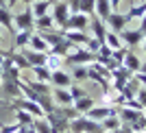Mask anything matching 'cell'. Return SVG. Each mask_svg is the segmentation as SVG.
Returning a JSON list of instances; mask_svg holds the SVG:
<instances>
[{"instance_id": "1", "label": "cell", "mask_w": 146, "mask_h": 133, "mask_svg": "<svg viewBox=\"0 0 146 133\" xmlns=\"http://www.w3.org/2000/svg\"><path fill=\"white\" fill-rule=\"evenodd\" d=\"M87 79L96 81L105 92H109L111 70H109V68H105L103 63H98V61H92V63H87Z\"/></svg>"}, {"instance_id": "2", "label": "cell", "mask_w": 146, "mask_h": 133, "mask_svg": "<svg viewBox=\"0 0 146 133\" xmlns=\"http://www.w3.org/2000/svg\"><path fill=\"white\" fill-rule=\"evenodd\" d=\"M68 131L72 133H105L103 131V124L96 120H90L87 116H76L74 120H70V129Z\"/></svg>"}, {"instance_id": "3", "label": "cell", "mask_w": 146, "mask_h": 133, "mask_svg": "<svg viewBox=\"0 0 146 133\" xmlns=\"http://www.w3.org/2000/svg\"><path fill=\"white\" fill-rule=\"evenodd\" d=\"M63 59H66L68 63H72V66H87V63H92V61H96V55L90 53L85 46H74Z\"/></svg>"}, {"instance_id": "4", "label": "cell", "mask_w": 146, "mask_h": 133, "mask_svg": "<svg viewBox=\"0 0 146 133\" xmlns=\"http://www.w3.org/2000/svg\"><path fill=\"white\" fill-rule=\"evenodd\" d=\"M87 26H90V15L76 11V13H70V18L66 20V24L59 31H85Z\"/></svg>"}, {"instance_id": "5", "label": "cell", "mask_w": 146, "mask_h": 133, "mask_svg": "<svg viewBox=\"0 0 146 133\" xmlns=\"http://www.w3.org/2000/svg\"><path fill=\"white\" fill-rule=\"evenodd\" d=\"M44 118L48 120L50 131H52V133H66L68 129H70V120H68V118H63V116L59 114V107H57L55 111H48Z\"/></svg>"}, {"instance_id": "6", "label": "cell", "mask_w": 146, "mask_h": 133, "mask_svg": "<svg viewBox=\"0 0 146 133\" xmlns=\"http://www.w3.org/2000/svg\"><path fill=\"white\" fill-rule=\"evenodd\" d=\"M13 26H15V31L35 29V15H33V11H31V7H26V11L13 15Z\"/></svg>"}, {"instance_id": "7", "label": "cell", "mask_w": 146, "mask_h": 133, "mask_svg": "<svg viewBox=\"0 0 146 133\" xmlns=\"http://www.w3.org/2000/svg\"><path fill=\"white\" fill-rule=\"evenodd\" d=\"M70 7H68V2H52V20H55V24H57V29H61V26L66 24V20L70 18Z\"/></svg>"}, {"instance_id": "8", "label": "cell", "mask_w": 146, "mask_h": 133, "mask_svg": "<svg viewBox=\"0 0 146 133\" xmlns=\"http://www.w3.org/2000/svg\"><path fill=\"white\" fill-rule=\"evenodd\" d=\"M120 35V39L124 42V46H137V44H142V39H144V31H140V29H124V31H120L118 33Z\"/></svg>"}, {"instance_id": "9", "label": "cell", "mask_w": 146, "mask_h": 133, "mask_svg": "<svg viewBox=\"0 0 146 133\" xmlns=\"http://www.w3.org/2000/svg\"><path fill=\"white\" fill-rule=\"evenodd\" d=\"M127 15L124 13H118V11H111L109 13V18L105 20V24L109 26V31H113V33H120V31L127 29Z\"/></svg>"}, {"instance_id": "10", "label": "cell", "mask_w": 146, "mask_h": 133, "mask_svg": "<svg viewBox=\"0 0 146 133\" xmlns=\"http://www.w3.org/2000/svg\"><path fill=\"white\" fill-rule=\"evenodd\" d=\"M111 114H118V107H113V105H105V107H92L87 114H83V116H87L90 120H96V122H103L107 116H111Z\"/></svg>"}, {"instance_id": "11", "label": "cell", "mask_w": 146, "mask_h": 133, "mask_svg": "<svg viewBox=\"0 0 146 133\" xmlns=\"http://www.w3.org/2000/svg\"><path fill=\"white\" fill-rule=\"evenodd\" d=\"M144 116V111H140V109H133V107H118V118H120L122 124H133V122H137Z\"/></svg>"}, {"instance_id": "12", "label": "cell", "mask_w": 146, "mask_h": 133, "mask_svg": "<svg viewBox=\"0 0 146 133\" xmlns=\"http://www.w3.org/2000/svg\"><path fill=\"white\" fill-rule=\"evenodd\" d=\"M50 96L55 100L57 107H68V105H72V96H70V90L68 87H55V90L50 92Z\"/></svg>"}, {"instance_id": "13", "label": "cell", "mask_w": 146, "mask_h": 133, "mask_svg": "<svg viewBox=\"0 0 146 133\" xmlns=\"http://www.w3.org/2000/svg\"><path fill=\"white\" fill-rule=\"evenodd\" d=\"M50 83L55 85V87H70V85L74 83L72 76H70V72H66V70H52V76H50Z\"/></svg>"}, {"instance_id": "14", "label": "cell", "mask_w": 146, "mask_h": 133, "mask_svg": "<svg viewBox=\"0 0 146 133\" xmlns=\"http://www.w3.org/2000/svg\"><path fill=\"white\" fill-rule=\"evenodd\" d=\"M22 55L26 57V61H29L31 66H46V57H48V53L31 50L29 46H26V48H22Z\"/></svg>"}, {"instance_id": "15", "label": "cell", "mask_w": 146, "mask_h": 133, "mask_svg": "<svg viewBox=\"0 0 146 133\" xmlns=\"http://www.w3.org/2000/svg\"><path fill=\"white\" fill-rule=\"evenodd\" d=\"M61 35L66 37L68 42H72L74 46H85L90 42V37L85 35V31H61Z\"/></svg>"}, {"instance_id": "16", "label": "cell", "mask_w": 146, "mask_h": 133, "mask_svg": "<svg viewBox=\"0 0 146 133\" xmlns=\"http://www.w3.org/2000/svg\"><path fill=\"white\" fill-rule=\"evenodd\" d=\"M2 94L9 98H20L22 96V90H20V81H9L2 79Z\"/></svg>"}, {"instance_id": "17", "label": "cell", "mask_w": 146, "mask_h": 133, "mask_svg": "<svg viewBox=\"0 0 146 133\" xmlns=\"http://www.w3.org/2000/svg\"><path fill=\"white\" fill-rule=\"evenodd\" d=\"M31 35H33V29H26V31H15L13 48H15V50L26 48V46H29V42H31Z\"/></svg>"}, {"instance_id": "18", "label": "cell", "mask_w": 146, "mask_h": 133, "mask_svg": "<svg viewBox=\"0 0 146 133\" xmlns=\"http://www.w3.org/2000/svg\"><path fill=\"white\" fill-rule=\"evenodd\" d=\"M122 68H127L131 74H135L137 70H140V66H142V61H140V57H135L131 50H129L127 55H124V59H122V63H120Z\"/></svg>"}, {"instance_id": "19", "label": "cell", "mask_w": 146, "mask_h": 133, "mask_svg": "<svg viewBox=\"0 0 146 133\" xmlns=\"http://www.w3.org/2000/svg\"><path fill=\"white\" fill-rule=\"evenodd\" d=\"M90 24H92V31H94V39H98L100 44H105V35H107V26H105V20H100L96 15V20L92 22L90 20Z\"/></svg>"}, {"instance_id": "20", "label": "cell", "mask_w": 146, "mask_h": 133, "mask_svg": "<svg viewBox=\"0 0 146 133\" xmlns=\"http://www.w3.org/2000/svg\"><path fill=\"white\" fill-rule=\"evenodd\" d=\"M52 2H55V0H37V2L31 5V11H33L35 18L46 15V13H50V9H52Z\"/></svg>"}, {"instance_id": "21", "label": "cell", "mask_w": 146, "mask_h": 133, "mask_svg": "<svg viewBox=\"0 0 146 133\" xmlns=\"http://www.w3.org/2000/svg\"><path fill=\"white\" fill-rule=\"evenodd\" d=\"M72 48H74V44H72V42H68L66 37H63V39H61L59 44L50 46V48H48V53H50V55H57V57H66V55L70 53Z\"/></svg>"}, {"instance_id": "22", "label": "cell", "mask_w": 146, "mask_h": 133, "mask_svg": "<svg viewBox=\"0 0 146 133\" xmlns=\"http://www.w3.org/2000/svg\"><path fill=\"white\" fill-rule=\"evenodd\" d=\"M35 29L37 31H57V24H55V20H52V15L46 13V15L35 18Z\"/></svg>"}, {"instance_id": "23", "label": "cell", "mask_w": 146, "mask_h": 133, "mask_svg": "<svg viewBox=\"0 0 146 133\" xmlns=\"http://www.w3.org/2000/svg\"><path fill=\"white\" fill-rule=\"evenodd\" d=\"M29 48L31 50H39V53H48V44H46V39H44L39 33H33L31 35V42H29Z\"/></svg>"}, {"instance_id": "24", "label": "cell", "mask_w": 146, "mask_h": 133, "mask_svg": "<svg viewBox=\"0 0 146 133\" xmlns=\"http://www.w3.org/2000/svg\"><path fill=\"white\" fill-rule=\"evenodd\" d=\"M111 11H113V9H111V2H109V0H96V9H94V15H98L100 20H107Z\"/></svg>"}, {"instance_id": "25", "label": "cell", "mask_w": 146, "mask_h": 133, "mask_svg": "<svg viewBox=\"0 0 146 133\" xmlns=\"http://www.w3.org/2000/svg\"><path fill=\"white\" fill-rule=\"evenodd\" d=\"M72 107L76 109L79 114H87V111H90V109L94 107V98H92V96H83V98H76V100L72 103Z\"/></svg>"}, {"instance_id": "26", "label": "cell", "mask_w": 146, "mask_h": 133, "mask_svg": "<svg viewBox=\"0 0 146 133\" xmlns=\"http://www.w3.org/2000/svg\"><path fill=\"white\" fill-rule=\"evenodd\" d=\"M31 70L35 72V81H42V83H50V76H52V72H50L46 66H31ZM52 85V83H50Z\"/></svg>"}, {"instance_id": "27", "label": "cell", "mask_w": 146, "mask_h": 133, "mask_svg": "<svg viewBox=\"0 0 146 133\" xmlns=\"http://www.w3.org/2000/svg\"><path fill=\"white\" fill-rule=\"evenodd\" d=\"M0 24L5 26V29H9L11 33H15V26H13V15H11V11H9L7 7H0Z\"/></svg>"}, {"instance_id": "28", "label": "cell", "mask_w": 146, "mask_h": 133, "mask_svg": "<svg viewBox=\"0 0 146 133\" xmlns=\"http://www.w3.org/2000/svg\"><path fill=\"white\" fill-rule=\"evenodd\" d=\"M105 44H107L111 50H118V48H122V46H124V44H122V39H120V35H118V33H113V31H109V29H107V35H105Z\"/></svg>"}, {"instance_id": "29", "label": "cell", "mask_w": 146, "mask_h": 133, "mask_svg": "<svg viewBox=\"0 0 146 133\" xmlns=\"http://www.w3.org/2000/svg\"><path fill=\"white\" fill-rule=\"evenodd\" d=\"M26 85H29L33 92H37V94H42V96H46V94H50L52 92V87H50V83H42V81H24Z\"/></svg>"}, {"instance_id": "30", "label": "cell", "mask_w": 146, "mask_h": 133, "mask_svg": "<svg viewBox=\"0 0 146 133\" xmlns=\"http://www.w3.org/2000/svg\"><path fill=\"white\" fill-rule=\"evenodd\" d=\"M9 59H11V63L15 68H20V70H29L31 68V63L26 61V57L22 53H9Z\"/></svg>"}, {"instance_id": "31", "label": "cell", "mask_w": 146, "mask_h": 133, "mask_svg": "<svg viewBox=\"0 0 146 133\" xmlns=\"http://www.w3.org/2000/svg\"><path fill=\"white\" fill-rule=\"evenodd\" d=\"M100 124H103V131H113V129H120L122 122H120V118H118V114H111V116H107Z\"/></svg>"}, {"instance_id": "32", "label": "cell", "mask_w": 146, "mask_h": 133, "mask_svg": "<svg viewBox=\"0 0 146 133\" xmlns=\"http://www.w3.org/2000/svg\"><path fill=\"white\" fill-rule=\"evenodd\" d=\"M74 83L79 81H87V66H72V72H70Z\"/></svg>"}, {"instance_id": "33", "label": "cell", "mask_w": 146, "mask_h": 133, "mask_svg": "<svg viewBox=\"0 0 146 133\" xmlns=\"http://www.w3.org/2000/svg\"><path fill=\"white\" fill-rule=\"evenodd\" d=\"M146 13V0H142L137 7H133V9H129L124 15H127V20H133V18H142Z\"/></svg>"}, {"instance_id": "34", "label": "cell", "mask_w": 146, "mask_h": 133, "mask_svg": "<svg viewBox=\"0 0 146 133\" xmlns=\"http://www.w3.org/2000/svg\"><path fill=\"white\" fill-rule=\"evenodd\" d=\"M33 129H35L37 133H52L46 118H35V120H33Z\"/></svg>"}, {"instance_id": "35", "label": "cell", "mask_w": 146, "mask_h": 133, "mask_svg": "<svg viewBox=\"0 0 146 133\" xmlns=\"http://www.w3.org/2000/svg\"><path fill=\"white\" fill-rule=\"evenodd\" d=\"M94 9H96V0H81L79 2V11L85 15H94Z\"/></svg>"}, {"instance_id": "36", "label": "cell", "mask_w": 146, "mask_h": 133, "mask_svg": "<svg viewBox=\"0 0 146 133\" xmlns=\"http://www.w3.org/2000/svg\"><path fill=\"white\" fill-rule=\"evenodd\" d=\"M15 116H18V122H20V124H26V127H31L33 120H35V118H33L29 111H24V109H15Z\"/></svg>"}, {"instance_id": "37", "label": "cell", "mask_w": 146, "mask_h": 133, "mask_svg": "<svg viewBox=\"0 0 146 133\" xmlns=\"http://www.w3.org/2000/svg\"><path fill=\"white\" fill-rule=\"evenodd\" d=\"M46 68H48L50 72H52V70H59V68H61V57L48 53V57H46Z\"/></svg>"}, {"instance_id": "38", "label": "cell", "mask_w": 146, "mask_h": 133, "mask_svg": "<svg viewBox=\"0 0 146 133\" xmlns=\"http://www.w3.org/2000/svg\"><path fill=\"white\" fill-rule=\"evenodd\" d=\"M70 96H72V100H76V98H83V96H87V92L83 90V87H79V83H72L70 87Z\"/></svg>"}, {"instance_id": "39", "label": "cell", "mask_w": 146, "mask_h": 133, "mask_svg": "<svg viewBox=\"0 0 146 133\" xmlns=\"http://www.w3.org/2000/svg\"><path fill=\"white\" fill-rule=\"evenodd\" d=\"M59 114L63 116V118H68V120H74L76 116H81L79 111H76V109L72 107V105H68V107H59Z\"/></svg>"}, {"instance_id": "40", "label": "cell", "mask_w": 146, "mask_h": 133, "mask_svg": "<svg viewBox=\"0 0 146 133\" xmlns=\"http://www.w3.org/2000/svg\"><path fill=\"white\" fill-rule=\"evenodd\" d=\"M85 48L90 50V53L96 55V53H98V48H100V42H98V39H94V37H90V42L85 44Z\"/></svg>"}, {"instance_id": "41", "label": "cell", "mask_w": 146, "mask_h": 133, "mask_svg": "<svg viewBox=\"0 0 146 133\" xmlns=\"http://www.w3.org/2000/svg\"><path fill=\"white\" fill-rule=\"evenodd\" d=\"M135 96H137V103L142 105V109H146V87H140Z\"/></svg>"}, {"instance_id": "42", "label": "cell", "mask_w": 146, "mask_h": 133, "mask_svg": "<svg viewBox=\"0 0 146 133\" xmlns=\"http://www.w3.org/2000/svg\"><path fill=\"white\" fill-rule=\"evenodd\" d=\"M142 22H140V31H144V33H146V13H144V15H142Z\"/></svg>"}, {"instance_id": "43", "label": "cell", "mask_w": 146, "mask_h": 133, "mask_svg": "<svg viewBox=\"0 0 146 133\" xmlns=\"http://www.w3.org/2000/svg\"><path fill=\"white\" fill-rule=\"evenodd\" d=\"M109 2H111V9H113V11H118V7H120L122 0H109Z\"/></svg>"}, {"instance_id": "44", "label": "cell", "mask_w": 146, "mask_h": 133, "mask_svg": "<svg viewBox=\"0 0 146 133\" xmlns=\"http://www.w3.org/2000/svg\"><path fill=\"white\" fill-rule=\"evenodd\" d=\"M7 57H9V53H2V50H0V66L5 63V59H7Z\"/></svg>"}, {"instance_id": "45", "label": "cell", "mask_w": 146, "mask_h": 133, "mask_svg": "<svg viewBox=\"0 0 146 133\" xmlns=\"http://www.w3.org/2000/svg\"><path fill=\"white\" fill-rule=\"evenodd\" d=\"M137 72H140V74H146V61H144V63L140 66V70H137Z\"/></svg>"}, {"instance_id": "46", "label": "cell", "mask_w": 146, "mask_h": 133, "mask_svg": "<svg viewBox=\"0 0 146 133\" xmlns=\"http://www.w3.org/2000/svg\"><path fill=\"white\" fill-rule=\"evenodd\" d=\"M142 46H144V55H146V33H144V39H142Z\"/></svg>"}, {"instance_id": "47", "label": "cell", "mask_w": 146, "mask_h": 133, "mask_svg": "<svg viewBox=\"0 0 146 133\" xmlns=\"http://www.w3.org/2000/svg\"><path fill=\"white\" fill-rule=\"evenodd\" d=\"M26 133H37V131H35V129H33V124H31V127L26 129Z\"/></svg>"}, {"instance_id": "48", "label": "cell", "mask_w": 146, "mask_h": 133, "mask_svg": "<svg viewBox=\"0 0 146 133\" xmlns=\"http://www.w3.org/2000/svg\"><path fill=\"white\" fill-rule=\"evenodd\" d=\"M20 2H26V5H33V2H37V0H20Z\"/></svg>"}, {"instance_id": "49", "label": "cell", "mask_w": 146, "mask_h": 133, "mask_svg": "<svg viewBox=\"0 0 146 133\" xmlns=\"http://www.w3.org/2000/svg\"><path fill=\"white\" fill-rule=\"evenodd\" d=\"M105 133H118V129H113V131H105Z\"/></svg>"}, {"instance_id": "50", "label": "cell", "mask_w": 146, "mask_h": 133, "mask_svg": "<svg viewBox=\"0 0 146 133\" xmlns=\"http://www.w3.org/2000/svg\"><path fill=\"white\" fill-rule=\"evenodd\" d=\"M131 133H144V131H131Z\"/></svg>"}, {"instance_id": "51", "label": "cell", "mask_w": 146, "mask_h": 133, "mask_svg": "<svg viewBox=\"0 0 146 133\" xmlns=\"http://www.w3.org/2000/svg\"><path fill=\"white\" fill-rule=\"evenodd\" d=\"M0 42H2V33H0Z\"/></svg>"}, {"instance_id": "52", "label": "cell", "mask_w": 146, "mask_h": 133, "mask_svg": "<svg viewBox=\"0 0 146 133\" xmlns=\"http://www.w3.org/2000/svg\"><path fill=\"white\" fill-rule=\"evenodd\" d=\"M0 74H2V66H0Z\"/></svg>"}]
</instances>
